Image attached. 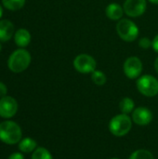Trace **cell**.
I'll list each match as a JSON object with an SVG mask.
<instances>
[{
  "mask_svg": "<svg viewBox=\"0 0 158 159\" xmlns=\"http://www.w3.org/2000/svg\"><path fill=\"white\" fill-rule=\"evenodd\" d=\"M31 61L32 57L28 50L24 48H18L10 54L7 60V67L12 73L19 74L29 67Z\"/></svg>",
  "mask_w": 158,
  "mask_h": 159,
  "instance_id": "6da1fadb",
  "label": "cell"
},
{
  "mask_svg": "<svg viewBox=\"0 0 158 159\" xmlns=\"http://www.w3.org/2000/svg\"><path fill=\"white\" fill-rule=\"evenodd\" d=\"M22 132L20 127L13 121H4L0 123V141L12 145L19 143L21 140Z\"/></svg>",
  "mask_w": 158,
  "mask_h": 159,
  "instance_id": "7a4b0ae2",
  "label": "cell"
},
{
  "mask_svg": "<svg viewBox=\"0 0 158 159\" xmlns=\"http://www.w3.org/2000/svg\"><path fill=\"white\" fill-rule=\"evenodd\" d=\"M118 36L125 42L135 41L140 34L137 24L129 19H121L118 20L115 26Z\"/></svg>",
  "mask_w": 158,
  "mask_h": 159,
  "instance_id": "3957f363",
  "label": "cell"
},
{
  "mask_svg": "<svg viewBox=\"0 0 158 159\" xmlns=\"http://www.w3.org/2000/svg\"><path fill=\"white\" fill-rule=\"evenodd\" d=\"M132 128L131 118L125 114L114 116L109 123V129L111 133L117 137L127 135Z\"/></svg>",
  "mask_w": 158,
  "mask_h": 159,
  "instance_id": "277c9868",
  "label": "cell"
},
{
  "mask_svg": "<svg viewBox=\"0 0 158 159\" xmlns=\"http://www.w3.org/2000/svg\"><path fill=\"white\" fill-rule=\"evenodd\" d=\"M136 86L140 93L146 97H155L158 94V80L151 75H141Z\"/></svg>",
  "mask_w": 158,
  "mask_h": 159,
  "instance_id": "5b68a950",
  "label": "cell"
},
{
  "mask_svg": "<svg viewBox=\"0 0 158 159\" xmlns=\"http://www.w3.org/2000/svg\"><path fill=\"white\" fill-rule=\"evenodd\" d=\"M74 68L80 74L88 75V74H92L97 67V61L96 60L86 53L79 54L77 55L74 61H73Z\"/></svg>",
  "mask_w": 158,
  "mask_h": 159,
  "instance_id": "8992f818",
  "label": "cell"
},
{
  "mask_svg": "<svg viewBox=\"0 0 158 159\" xmlns=\"http://www.w3.org/2000/svg\"><path fill=\"white\" fill-rule=\"evenodd\" d=\"M123 70L125 75L129 79H136L139 78L142 73L143 70V64L140 58L136 56L129 57L124 64H123Z\"/></svg>",
  "mask_w": 158,
  "mask_h": 159,
  "instance_id": "52a82bcc",
  "label": "cell"
},
{
  "mask_svg": "<svg viewBox=\"0 0 158 159\" xmlns=\"http://www.w3.org/2000/svg\"><path fill=\"white\" fill-rule=\"evenodd\" d=\"M124 12L129 17L139 18L142 16L147 8L146 0H126L123 5Z\"/></svg>",
  "mask_w": 158,
  "mask_h": 159,
  "instance_id": "ba28073f",
  "label": "cell"
},
{
  "mask_svg": "<svg viewBox=\"0 0 158 159\" xmlns=\"http://www.w3.org/2000/svg\"><path fill=\"white\" fill-rule=\"evenodd\" d=\"M18 111L17 101L10 97L5 96L0 99V116L3 118L13 117Z\"/></svg>",
  "mask_w": 158,
  "mask_h": 159,
  "instance_id": "9c48e42d",
  "label": "cell"
},
{
  "mask_svg": "<svg viewBox=\"0 0 158 159\" xmlns=\"http://www.w3.org/2000/svg\"><path fill=\"white\" fill-rule=\"evenodd\" d=\"M153 119L152 112L146 107H138L132 112V120L139 126H146Z\"/></svg>",
  "mask_w": 158,
  "mask_h": 159,
  "instance_id": "30bf717a",
  "label": "cell"
},
{
  "mask_svg": "<svg viewBox=\"0 0 158 159\" xmlns=\"http://www.w3.org/2000/svg\"><path fill=\"white\" fill-rule=\"evenodd\" d=\"M14 25L9 20H0V41L7 42L14 35Z\"/></svg>",
  "mask_w": 158,
  "mask_h": 159,
  "instance_id": "8fae6325",
  "label": "cell"
},
{
  "mask_svg": "<svg viewBox=\"0 0 158 159\" xmlns=\"http://www.w3.org/2000/svg\"><path fill=\"white\" fill-rule=\"evenodd\" d=\"M14 41H15V44L19 48H26L31 42L30 32L24 28L18 29L14 34Z\"/></svg>",
  "mask_w": 158,
  "mask_h": 159,
  "instance_id": "7c38bea8",
  "label": "cell"
},
{
  "mask_svg": "<svg viewBox=\"0 0 158 159\" xmlns=\"http://www.w3.org/2000/svg\"><path fill=\"white\" fill-rule=\"evenodd\" d=\"M124 8L117 3H111L105 8V15L112 20H119L124 15Z\"/></svg>",
  "mask_w": 158,
  "mask_h": 159,
  "instance_id": "4fadbf2b",
  "label": "cell"
},
{
  "mask_svg": "<svg viewBox=\"0 0 158 159\" xmlns=\"http://www.w3.org/2000/svg\"><path fill=\"white\" fill-rule=\"evenodd\" d=\"M19 149L22 153H32L36 149V142L31 138H25L19 143Z\"/></svg>",
  "mask_w": 158,
  "mask_h": 159,
  "instance_id": "5bb4252c",
  "label": "cell"
},
{
  "mask_svg": "<svg viewBox=\"0 0 158 159\" xmlns=\"http://www.w3.org/2000/svg\"><path fill=\"white\" fill-rule=\"evenodd\" d=\"M134 107H135V103L133 100L129 97L123 98L119 102V109L121 110L122 114H125V115H129V113L133 112Z\"/></svg>",
  "mask_w": 158,
  "mask_h": 159,
  "instance_id": "9a60e30c",
  "label": "cell"
},
{
  "mask_svg": "<svg viewBox=\"0 0 158 159\" xmlns=\"http://www.w3.org/2000/svg\"><path fill=\"white\" fill-rule=\"evenodd\" d=\"M26 0H2V4L5 8L8 10H19L22 8L25 5Z\"/></svg>",
  "mask_w": 158,
  "mask_h": 159,
  "instance_id": "2e32d148",
  "label": "cell"
},
{
  "mask_svg": "<svg viewBox=\"0 0 158 159\" xmlns=\"http://www.w3.org/2000/svg\"><path fill=\"white\" fill-rule=\"evenodd\" d=\"M91 80L92 82L97 85V86H103L106 83V75L102 71L100 70H95L92 74H91Z\"/></svg>",
  "mask_w": 158,
  "mask_h": 159,
  "instance_id": "e0dca14e",
  "label": "cell"
},
{
  "mask_svg": "<svg viewBox=\"0 0 158 159\" xmlns=\"http://www.w3.org/2000/svg\"><path fill=\"white\" fill-rule=\"evenodd\" d=\"M32 159H53V157L48 150L43 147H38L34 151Z\"/></svg>",
  "mask_w": 158,
  "mask_h": 159,
  "instance_id": "ac0fdd59",
  "label": "cell"
},
{
  "mask_svg": "<svg viewBox=\"0 0 158 159\" xmlns=\"http://www.w3.org/2000/svg\"><path fill=\"white\" fill-rule=\"evenodd\" d=\"M129 159H155L154 156L152 155V153H150L147 150L144 149H141V150H137L135 151L131 156Z\"/></svg>",
  "mask_w": 158,
  "mask_h": 159,
  "instance_id": "d6986e66",
  "label": "cell"
},
{
  "mask_svg": "<svg viewBox=\"0 0 158 159\" xmlns=\"http://www.w3.org/2000/svg\"><path fill=\"white\" fill-rule=\"evenodd\" d=\"M139 47L143 49H148L152 47V40H150V38H148L147 36L142 37L139 40Z\"/></svg>",
  "mask_w": 158,
  "mask_h": 159,
  "instance_id": "ffe728a7",
  "label": "cell"
},
{
  "mask_svg": "<svg viewBox=\"0 0 158 159\" xmlns=\"http://www.w3.org/2000/svg\"><path fill=\"white\" fill-rule=\"evenodd\" d=\"M7 86L0 81V98H3L5 96H7Z\"/></svg>",
  "mask_w": 158,
  "mask_h": 159,
  "instance_id": "44dd1931",
  "label": "cell"
},
{
  "mask_svg": "<svg viewBox=\"0 0 158 159\" xmlns=\"http://www.w3.org/2000/svg\"><path fill=\"white\" fill-rule=\"evenodd\" d=\"M152 48L156 52L158 53V34H156L152 40Z\"/></svg>",
  "mask_w": 158,
  "mask_h": 159,
  "instance_id": "7402d4cb",
  "label": "cell"
},
{
  "mask_svg": "<svg viewBox=\"0 0 158 159\" xmlns=\"http://www.w3.org/2000/svg\"><path fill=\"white\" fill-rule=\"evenodd\" d=\"M8 159H24V157L20 153H14L8 157Z\"/></svg>",
  "mask_w": 158,
  "mask_h": 159,
  "instance_id": "603a6c76",
  "label": "cell"
},
{
  "mask_svg": "<svg viewBox=\"0 0 158 159\" xmlns=\"http://www.w3.org/2000/svg\"><path fill=\"white\" fill-rule=\"evenodd\" d=\"M154 66H155V70H156V72L158 74V57L156 59V61H155V64H154Z\"/></svg>",
  "mask_w": 158,
  "mask_h": 159,
  "instance_id": "cb8c5ba5",
  "label": "cell"
},
{
  "mask_svg": "<svg viewBox=\"0 0 158 159\" xmlns=\"http://www.w3.org/2000/svg\"><path fill=\"white\" fill-rule=\"evenodd\" d=\"M149 2H151L152 4H155V5H158V0H148Z\"/></svg>",
  "mask_w": 158,
  "mask_h": 159,
  "instance_id": "d4e9b609",
  "label": "cell"
},
{
  "mask_svg": "<svg viewBox=\"0 0 158 159\" xmlns=\"http://www.w3.org/2000/svg\"><path fill=\"white\" fill-rule=\"evenodd\" d=\"M2 15H3V8H2V7L0 6V18L2 17Z\"/></svg>",
  "mask_w": 158,
  "mask_h": 159,
  "instance_id": "484cf974",
  "label": "cell"
},
{
  "mask_svg": "<svg viewBox=\"0 0 158 159\" xmlns=\"http://www.w3.org/2000/svg\"><path fill=\"white\" fill-rule=\"evenodd\" d=\"M1 49H2V46H1V44H0V51H1Z\"/></svg>",
  "mask_w": 158,
  "mask_h": 159,
  "instance_id": "4316f807",
  "label": "cell"
},
{
  "mask_svg": "<svg viewBox=\"0 0 158 159\" xmlns=\"http://www.w3.org/2000/svg\"><path fill=\"white\" fill-rule=\"evenodd\" d=\"M111 159H119V158H111Z\"/></svg>",
  "mask_w": 158,
  "mask_h": 159,
  "instance_id": "83f0119b",
  "label": "cell"
}]
</instances>
